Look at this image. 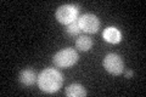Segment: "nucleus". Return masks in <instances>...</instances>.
Here are the masks:
<instances>
[{
  "label": "nucleus",
  "instance_id": "obj_2",
  "mask_svg": "<svg viewBox=\"0 0 146 97\" xmlns=\"http://www.w3.org/2000/svg\"><path fill=\"white\" fill-rule=\"evenodd\" d=\"M78 53L74 49H71V48H67V49H63L61 51H58L56 55L54 56L52 58V62L56 67H60V68H68V67H72L78 62Z\"/></svg>",
  "mask_w": 146,
  "mask_h": 97
},
{
  "label": "nucleus",
  "instance_id": "obj_10",
  "mask_svg": "<svg viewBox=\"0 0 146 97\" xmlns=\"http://www.w3.org/2000/svg\"><path fill=\"white\" fill-rule=\"evenodd\" d=\"M67 34L68 35H71V36H76V35H79L80 34V32L82 29L79 28V24H78V20L74 21L73 23H71V24H68L67 26Z\"/></svg>",
  "mask_w": 146,
  "mask_h": 97
},
{
  "label": "nucleus",
  "instance_id": "obj_7",
  "mask_svg": "<svg viewBox=\"0 0 146 97\" xmlns=\"http://www.w3.org/2000/svg\"><path fill=\"white\" fill-rule=\"evenodd\" d=\"M20 81L25 86H32V85H34L35 81H38V77H36L33 69H29V68L23 69L20 73Z\"/></svg>",
  "mask_w": 146,
  "mask_h": 97
},
{
  "label": "nucleus",
  "instance_id": "obj_4",
  "mask_svg": "<svg viewBox=\"0 0 146 97\" xmlns=\"http://www.w3.org/2000/svg\"><path fill=\"white\" fill-rule=\"evenodd\" d=\"M104 68L113 75H119L124 72V63L119 55L117 53H108L104 58Z\"/></svg>",
  "mask_w": 146,
  "mask_h": 97
},
{
  "label": "nucleus",
  "instance_id": "obj_8",
  "mask_svg": "<svg viewBox=\"0 0 146 97\" xmlns=\"http://www.w3.org/2000/svg\"><path fill=\"white\" fill-rule=\"evenodd\" d=\"M65 95L67 97H84L86 96V91L79 84H71L70 86L66 87Z\"/></svg>",
  "mask_w": 146,
  "mask_h": 97
},
{
  "label": "nucleus",
  "instance_id": "obj_3",
  "mask_svg": "<svg viewBox=\"0 0 146 97\" xmlns=\"http://www.w3.org/2000/svg\"><path fill=\"white\" fill-rule=\"evenodd\" d=\"M55 16L61 24L68 26L78 20V9H76L74 5H62L56 10Z\"/></svg>",
  "mask_w": 146,
  "mask_h": 97
},
{
  "label": "nucleus",
  "instance_id": "obj_6",
  "mask_svg": "<svg viewBox=\"0 0 146 97\" xmlns=\"http://www.w3.org/2000/svg\"><path fill=\"white\" fill-rule=\"evenodd\" d=\"M102 38L110 44H118L122 40V33L116 27H107L102 33Z\"/></svg>",
  "mask_w": 146,
  "mask_h": 97
},
{
  "label": "nucleus",
  "instance_id": "obj_5",
  "mask_svg": "<svg viewBox=\"0 0 146 97\" xmlns=\"http://www.w3.org/2000/svg\"><path fill=\"white\" fill-rule=\"evenodd\" d=\"M78 24L82 30L85 32V33H89V34L96 33L100 28L99 18L95 15H93V13H85V15L80 16L78 18Z\"/></svg>",
  "mask_w": 146,
  "mask_h": 97
},
{
  "label": "nucleus",
  "instance_id": "obj_11",
  "mask_svg": "<svg viewBox=\"0 0 146 97\" xmlns=\"http://www.w3.org/2000/svg\"><path fill=\"white\" fill-rule=\"evenodd\" d=\"M134 75V73L131 72V71H128V72H125V78H128V79H130L131 77Z\"/></svg>",
  "mask_w": 146,
  "mask_h": 97
},
{
  "label": "nucleus",
  "instance_id": "obj_1",
  "mask_svg": "<svg viewBox=\"0 0 146 97\" xmlns=\"http://www.w3.org/2000/svg\"><path fill=\"white\" fill-rule=\"evenodd\" d=\"M63 77L58 71L54 68H48L40 73L38 77V85L40 90L46 94H55L61 89Z\"/></svg>",
  "mask_w": 146,
  "mask_h": 97
},
{
  "label": "nucleus",
  "instance_id": "obj_9",
  "mask_svg": "<svg viewBox=\"0 0 146 97\" xmlns=\"http://www.w3.org/2000/svg\"><path fill=\"white\" fill-rule=\"evenodd\" d=\"M76 46H77L78 50H80V51H89V50L91 49V46H93V40H91L89 36L82 35L77 39Z\"/></svg>",
  "mask_w": 146,
  "mask_h": 97
}]
</instances>
